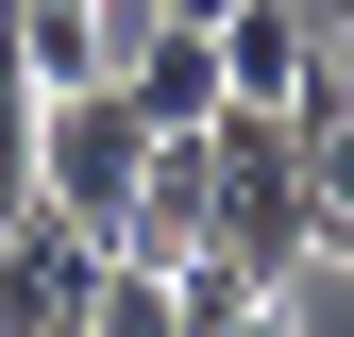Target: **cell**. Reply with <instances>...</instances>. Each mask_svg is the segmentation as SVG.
<instances>
[{"label":"cell","mask_w":354,"mask_h":337,"mask_svg":"<svg viewBox=\"0 0 354 337\" xmlns=\"http://www.w3.org/2000/svg\"><path fill=\"white\" fill-rule=\"evenodd\" d=\"M118 102H136L152 135H186V118H219V34H203V17H152V51L118 68Z\"/></svg>","instance_id":"8992f818"},{"label":"cell","mask_w":354,"mask_h":337,"mask_svg":"<svg viewBox=\"0 0 354 337\" xmlns=\"http://www.w3.org/2000/svg\"><path fill=\"white\" fill-rule=\"evenodd\" d=\"M84 287H102V236H84L68 202H17V220H0V337H68Z\"/></svg>","instance_id":"277c9868"},{"label":"cell","mask_w":354,"mask_h":337,"mask_svg":"<svg viewBox=\"0 0 354 337\" xmlns=\"http://www.w3.org/2000/svg\"><path fill=\"white\" fill-rule=\"evenodd\" d=\"M136 168H152V118L118 102V84H68V102L34 118V202H68L102 253H118V220H136Z\"/></svg>","instance_id":"7a4b0ae2"},{"label":"cell","mask_w":354,"mask_h":337,"mask_svg":"<svg viewBox=\"0 0 354 337\" xmlns=\"http://www.w3.org/2000/svg\"><path fill=\"white\" fill-rule=\"evenodd\" d=\"M118 253H152V270L219 253V152H203V118H186V135H152V168H136V220H118Z\"/></svg>","instance_id":"5b68a950"},{"label":"cell","mask_w":354,"mask_h":337,"mask_svg":"<svg viewBox=\"0 0 354 337\" xmlns=\"http://www.w3.org/2000/svg\"><path fill=\"white\" fill-rule=\"evenodd\" d=\"M203 152H219V253H236L253 287H287L304 253H321V186H304V118H287V102H219V118H203Z\"/></svg>","instance_id":"6da1fadb"},{"label":"cell","mask_w":354,"mask_h":337,"mask_svg":"<svg viewBox=\"0 0 354 337\" xmlns=\"http://www.w3.org/2000/svg\"><path fill=\"white\" fill-rule=\"evenodd\" d=\"M169 17H236V0H169Z\"/></svg>","instance_id":"8fae6325"},{"label":"cell","mask_w":354,"mask_h":337,"mask_svg":"<svg viewBox=\"0 0 354 337\" xmlns=\"http://www.w3.org/2000/svg\"><path fill=\"white\" fill-rule=\"evenodd\" d=\"M219 337H304V320H287V287H270V304H236V320H219Z\"/></svg>","instance_id":"30bf717a"},{"label":"cell","mask_w":354,"mask_h":337,"mask_svg":"<svg viewBox=\"0 0 354 337\" xmlns=\"http://www.w3.org/2000/svg\"><path fill=\"white\" fill-rule=\"evenodd\" d=\"M68 337H186V287H169L152 253H102V287H84Z\"/></svg>","instance_id":"ba28073f"},{"label":"cell","mask_w":354,"mask_h":337,"mask_svg":"<svg viewBox=\"0 0 354 337\" xmlns=\"http://www.w3.org/2000/svg\"><path fill=\"white\" fill-rule=\"evenodd\" d=\"M0 34H17L34 102H68V84H102V0H0Z\"/></svg>","instance_id":"52a82bcc"},{"label":"cell","mask_w":354,"mask_h":337,"mask_svg":"<svg viewBox=\"0 0 354 337\" xmlns=\"http://www.w3.org/2000/svg\"><path fill=\"white\" fill-rule=\"evenodd\" d=\"M304 186H321V253L354 270V102H321V118H304Z\"/></svg>","instance_id":"9c48e42d"},{"label":"cell","mask_w":354,"mask_h":337,"mask_svg":"<svg viewBox=\"0 0 354 337\" xmlns=\"http://www.w3.org/2000/svg\"><path fill=\"white\" fill-rule=\"evenodd\" d=\"M203 34H219V102H287V118L354 102V84H337V34H321V0H236V17H203Z\"/></svg>","instance_id":"3957f363"}]
</instances>
